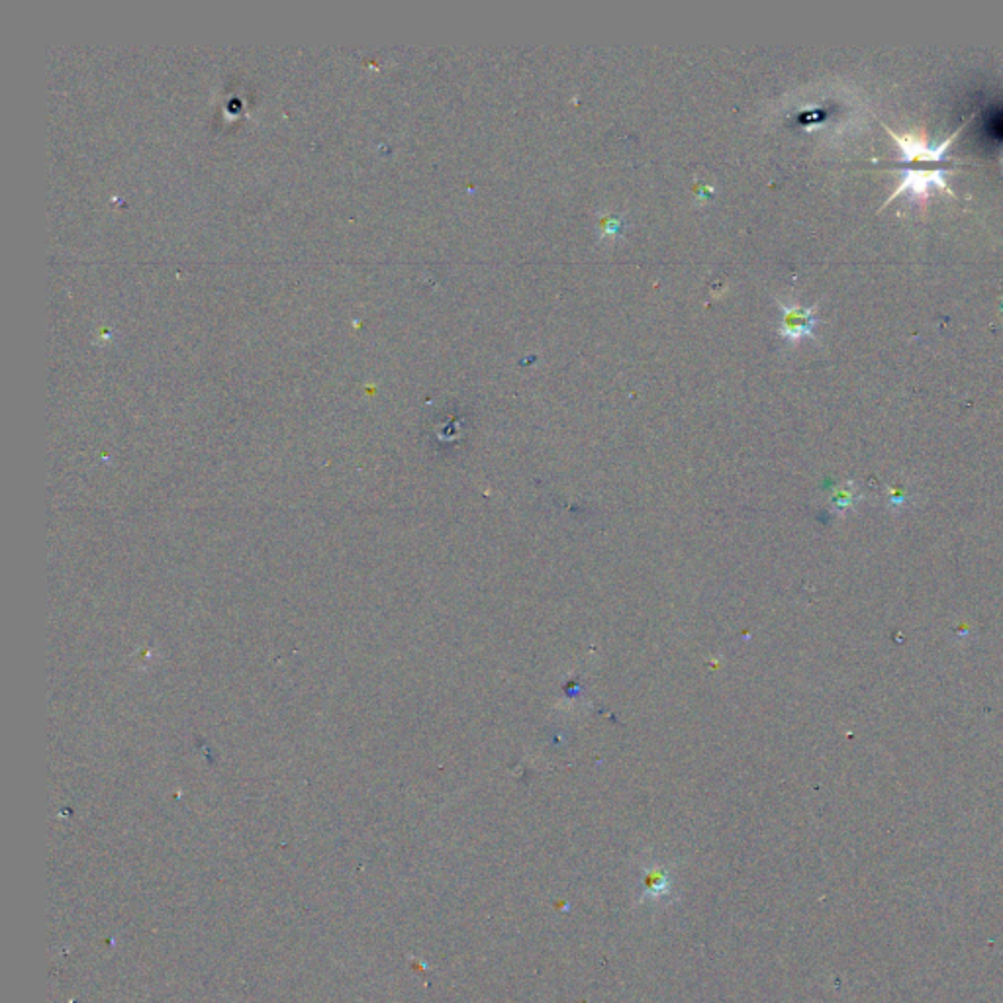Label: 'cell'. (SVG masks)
<instances>
[{
	"label": "cell",
	"mask_w": 1003,
	"mask_h": 1003,
	"mask_svg": "<svg viewBox=\"0 0 1003 1003\" xmlns=\"http://www.w3.org/2000/svg\"><path fill=\"white\" fill-rule=\"evenodd\" d=\"M976 112L973 116H968L966 120L956 128V131H953L947 140L941 141L939 145H929L927 140H924L922 136H915V134H900V131H893L890 126L884 124V130L888 131L892 136V140L900 145L902 150V157L898 161H890V163H878L880 167H890L893 172L900 173L902 175V182L896 191L886 199V202L883 204V208H886L890 202L900 196L903 192L910 194L912 201H922L925 202L929 199L931 194V189H937V191L947 192L954 196V192L949 189L947 185V175L953 172L956 167V163L953 160L947 157V150L949 145L953 143V140H956V136L973 122Z\"/></svg>",
	"instance_id": "obj_1"
},
{
	"label": "cell",
	"mask_w": 1003,
	"mask_h": 1003,
	"mask_svg": "<svg viewBox=\"0 0 1003 1003\" xmlns=\"http://www.w3.org/2000/svg\"><path fill=\"white\" fill-rule=\"evenodd\" d=\"M815 308H800V306H784L783 333L790 340H802L812 335L817 318H815Z\"/></svg>",
	"instance_id": "obj_2"
}]
</instances>
